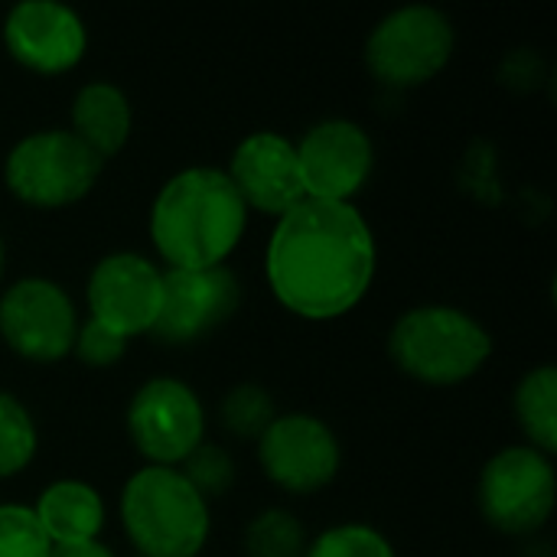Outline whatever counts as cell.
<instances>
[{
  "instance_id": "cell-11",
  "label": "cell",
  "mask_w": 557,
  "mask_h": 557,
  "mask_svg": "<svg viewBox=\"0 0 557 557\" xmlns=\"http://www.w3.org/2000/svg\"><path fill=\"white\" fill-rule=\"evenodd\" d=\"M294 147L307 199L352 202L372 180L375 144L359 121L323 117L310 124Z\"/></svg>"
},
{
  "instance_id": "cell-21",
  "label": "cell",
  "mask_w": 557,
  "mask_h": 557,
  "mask_svg": "<svg viewBox=\"0 0 557 557\" xmlns=\"http://www.w3.org/2000/svg\"><path fill=\"white\" fill-rule=\"evenodd\" d=\"M39 450V431L29 408L7 388H0V480L20 476Z\"/></svg>"
},
{
  "instance_id": "cell-26",
  "label": "cell",
  "mask_w": 557,
  "mask_h": 557,
  "mask_svg": "<svg viewBox=\"0 0 557 557\" xmlns=\"http://www.w3.org/2000/svg\"><path fill=\"white\" fill-rule=\"evenodd\" d=\"M545 62L535 49H516L499 65V82L516 91H535L545 82Z\"/></svg>"
},
{
  "instance_id": "cell-1",
  "label": "cell",
  "mask_w": 557,
  "mask_h": 557,
  "mask_svg": "<svg viewBox=\"0 0 557 557\" xmlns=\"http://www.w3.org/2000/svg\"><path fill=\"white\" fill-rule=\"evenodd\" d=\"M379 271V245L352 202L304 199L277 219L264 248V277L277 304L310 323L352 313Z\"/></svg>"
},
{
  "instance_id": "cell-13",
  "label": "cell",
  "mask_w": 557,
  "mask_h": 557,
  "mask_svg": "<svg viewBox=\"0 0 557 557\" xmlns=\"http://www.w3.org/2000/svg\"><path fill=\"white\" fill-rule=\"evenodd\" d=\"M242 307V284L228 264L206 271L163 268V307L150 330L160 346H193L222 330Z\"/></svg>"
},
{
  "instance_id": "cell-28",
  "label": "cell",
  "mask_w": 557,
  "mask_h": 557,
  "mask_svg": "<svg viewBox=\"0 0 557 557\" xmlns=\"http://www.w3.org/2000/svg\"><path fill=\"white\" fill-rule=\"evenodd\" d=\"M3 274H7V245L0 238V281H3Z\"/></svg>"
},
{
  "instance_id": "cell-16",
  "label": "cell",
  "mask_w": 557,
  "mask_h": 557,
  "mask_svg": "<svg viewBox=\"0 0 557 557\" xmlns=\"http://www.w3.org/2000/svg\"><path fill=\"white\" fill-rule=\"evenodd\" d=\"M36 522L42 525L46 539L55 545H85L98 542L104 529V499L85 480H55L49 483L33 506Z\"/></svg>"
},
{
  "instance_id": "cell-3",
  "label": "cell",
  "mask_w": 557,
  "mask_h": 557,
  "mask_svg": "<svg viewBox=\"0 0 557 557\" xmlns=\"http://www.w3.org/2000/svg\"><path fill=\"white\" fill-rule=\"evenodd\" d=\"M493 356L490 330L450 304H421L405 310L388 333L392 366L434 388L463 385L483 372Z\"/></svg>"
},
{
  "instance_id": "cell-24",
  "label": "cell",
  "mask_w": 557,
  "mask_h": 557,
  "mask_svg": "<svg viewBox=\"0 0 557 557\" xmlns=\"http://www.w3.org/2000/svg\"><path fill=\"white\" fill-rule=\"evenodd\" d=\"M52 542L33 516V506L0 503V557H49Z\"/></svg>"
},
{
  "instance_id": "cell-17",
  "label": "cell",
  "mask_w": 557,
  "mask_h": 557,
  "mask_svg": "<svg viewBox=\"0 0 557 557\" xmlns=\"http://www.w3.org/2000/svg\"><path fill=\"white\" fill-rule=\"evenodd\" d=\"M69 117H72L69 131L104 163L117 157L131 140L134 111L127 95L114 82H85L72 98Z\"/></svg>"
},
{
  "instance_id": "cell-20",
  "label": "cell",
  "mask_w": 557,
  "mask_h": 557,
  "mask_svg": "<svg viewBox=\"0 0 557 557\" xmlns=\"http://www.w3.org/2000/svg\"><path fill=\"white\" fill-rule=\"evenodd\" d=\"M274 418H277V401L258 382H238L219 401V421L225 434H232L235 441L258 444V437L271 428Z\"/></svg>"
},
{
  "instance_id": "cell-25",
  "label": "cell",
  "mask_w": 557,
  "mask_h": 557,
  "mask_svg": "<svg viewBox=\"0 0 557 557\" xmlns=\"http://www.w3.org/2000/svg\"><path fill=\"white\" fill-rule=\"evenodd\" d=\"M72 356L85 369H111V366H117L127 356V339L111 333V330H104L101 323L88 320V323H78Z\"/></svg>"
},
{
  "instance_id": "cell-15",
  "label": "cell",
  "mask_w": 557,
  "mask_h": 557,
  "mask_svg": "<svg viewBox=\"0 0 557 557\" xmlns=\"http://www.w3.org/2000/svg\"><path fill=\"white\" fill-rule=\"evenodd\" d=\"M225 176L232 180L248 212L271 219L287 215L307 199L297 170V147L277 131H255L242 137L228 157Z\"/></svg>"
},
{
  "instance_id": "cell-14",
  "label": "cell",
  "mask_w": 557,
  "mask_h": 557,
  "mask_svg": "<svg viewBox=\"0 0 557 557\" xmlns=\"http://www.w3.org/2000/svg\"><path fill=\"white\" fill-rule=\"evenodd\" d=\"M3 46L16 65L36 75L72 72L88 52L85 20L55 0H23L3 20Z\"/></svg>"
},
{
  "instance_id": "cell-18",
  "label": "cell",
  "mask_w": 557,
  "mask_h": 557,
  "mask_svg": "<svg viewBox=\"0 0 557 557\" xmlns=\"http://www.w3.org/2000/svg\"><path fill=\"white\" fill-rule=\"evenodd\" d=\"M516 424L529 447L545 457L557 454V369L535 366L525 372L512 395Z\"/></svg>"
},
{
  "instance_id": "cell-8",
  "label": "cell",
  "mask_w": 557,
  "mask_h": 557,
  "mask_svg": "<svg viewBox=\"0 0 557 557\" xmlns=\"http://www.w3.org/2000/svg\"><path fill=\"white\" fill-rule=\"evenodd\" d=\"M124 428L147 467H180L206 441V408L189 382L157 375L131 395Z\"/></svg>"
},
{
  "instance_id": "cell-6",
  "label": "cell",
  "mask_w": 557,
  "mask_h": 557,
  "mask_svg": "<svg viewBox=\"0 0 557 557\" xmlns=\"http://www.w3.org/2000/svg\"><path fill=\"white\" fill-rule=\"evenodd\" d=\"M457 49L450 16L428 3H408L385 13L366 36V69L388 88H418L437 78Z\"/></svg>"
},
{
  "instance_id": "cell-4",
  "label": "cell",
  "mask_w": 557,
  "mask_h": 557,
  "mask_svg": "<svg viewBox=\"0 0 557 557\" xmlns=\"http://www.w3.org/2000/svg\"><path fill=\"white\" fill-rule=\"evenodd\" d=\"M121 529L140 557H199L209 532V503L176 467H140L121 490Z\"/></svg>"
},
{
  "instance_id": "cell-7",
  "label": "cell",
  "mask_w": 557,
  "mask_h": 557,
  "mask_svg": "<svg viewBox=\"0 0 557 557\" xmlns=\"http://www.w3.org/2000/svg\"><path fill=\"white\" fill-rule=\"evenodd\" d=\"M476 506L490 529L512 539L539 535L557 506V473L552 457L529 444L496 450L480 470Z\"/></svg>"
},
{
  "instance_id": "cell-22",
  "label": "cell",
  "mask_w": 557,
  "mask_h": 557,
  "mask_svg": "<svg viewBox=\"0 0 557 557\" xmlns=\"http://www.w3.org/2000/svg\"><path fill=\"white\" fill-rule=\"evenodd\" d=\"M304 557H398L395 545L366 522H339L310 539Z\"/></svg>"
},
{
  "instance_id": "cell-10",
  "label": "cell",
  "mask_w": 557,
  "mask_h": 557,
  "mask_svg": "<svg viewBox=\"0 0 557 557\" xmlns=\"http://www.w3.org/2000/svg\"><path fill=\"white\" fill-rule=\"evenodd\" d=\"M258 467L281 493L313 496L339 476L343 447L323 418L287 411L258 437Z\"/></svg>"
},
{
  "instance_id": "cell-23",
  "label": "cell",
  "mask_w": 557,
  "mask_h": 557,
  "mask_svg": "<svg viewBox=\"0 0 557 557\" xmlns=\"http://www.w3.org/2000/svg\"><path fill=\"white\" fill-rule=\"evenodd\" d=\"M176 470L189 480V486H193L206 503H209V499H222V496L235 486V476H238L232 454H228L222 444H215V441H202Z\"/></svg>"
},
{
  "instance_id": "cell-9",
  "label": "cell",
  "mask_w": 557,
  "mask_h": 557,
  "mask_svg": "<svg viewBox=\"0 0 557 557\" xmlns=\"http://www.w3.org/2000/svg\"><path fill=\"white\" fill-rule=\"evenodd\" d=\"M78 310L69 290L52 277H20L0 294V339L33 366H52L72 356Z\"/></svg>"
},
{
  "instance_id": "cell-19",
  "label": "cell",
  "mask_w": 557,
  "mask_h": 557,
  "mask_svg": "<svg viewBox=\"0 0 557 557\" xmlns=\"http://www.w3.org/2000/svg\"><path fill=\"white\" fill-rule=\"evenodd\" d=\"M245 557H304L310 535L307 525L281 506L261 509L245 529Z\"/></svg>"
},
{
  "instance_id": "cell-5",
  "label": "cell",
  "mask_w": 557,
  "mask_h": 557,
  "mask_svg": "<svg viewBox=\"0 0 557 557\" xmlns=\"http://www.w3.org/2000/svg\"><path fill=\"white\" fill-rule=\"evenodd\" d=\"M101 170L104 160L72 131L42 127L10 147L3 157V186L16 202L52 212L82 202L95 189Z\"/></svg>"
},
{
  "instance_id": "cell-2",
  "label": "cell",
  "mask_w": 557,
  "mask_h": 557,
  "mask_svg": "<svg viewBox=\"0 0 557 557\" xmlns=\"http://www.w3.org/2000/svg\"><path fill=\"white\" fill-rule=\"evenodd\" d=\"M150 242L173 271L219 268L242 245L248 209L219 166H186L173 173L150 206Z\"/></svg>"
},
{
  "instance_id": "cell-12",
  "label": "cell",
  "mask_w": 557,
  "mask_h": 557,
  "mask_svg": "<svg viewBox=\"0 0 557 557\" xmlns=\"http://www.w3.org/2000/svg\"><path fill=\"white\" fill-rule=\"evenodd\" d=\"M88 320L124 336H150L163 307V268L140 251H111L85 281Z\"/></svg>"
},
{
  "instance_id": "cell-27",
  "label": "cell",
  "mask_w": 557,
  "mask_h": 557,
  "mask_svg": "<svg viewBox=\"0 0 557 557\" xmlns=\"http://www.w3.org/2000/svg\"><path fill=\"white\" fill-rule=\"evenodd\" d=\"M49 557H114V552L101 542H85V545H55Z\"/></svg>"
}]
</instances>
